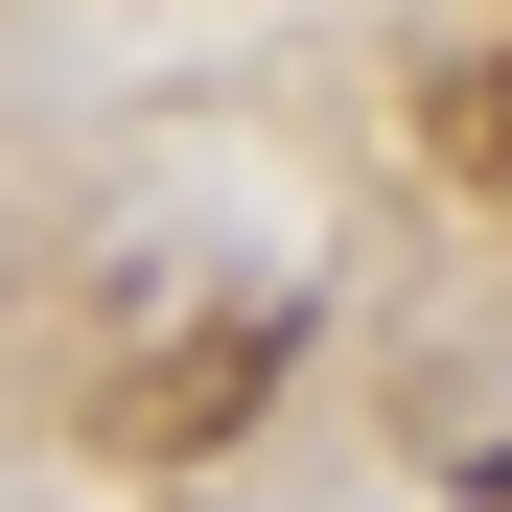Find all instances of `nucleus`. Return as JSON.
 <instances>
[{"label": "nucleus", "mask_w": 512, "mask_h": 512, "mask_svg": "<svg viewBox=\"0 0 512 512\" xmlns=\"http://www.w3.org/2000/svg\"><path fill=\"white\" fill-rule=\"evenodd\" d=\"M466 489H489V512H512V443H489V466H466Z\"/></svg>", "instance_id": "f03ea898"}, {"label": "nucleus", "mask_w": 512, "mask_h": 512, "mask_svg": "<svg viewBox=\"0 0 512 512\" xmlns=\"http://www.w3.org/2000/svg\"><path fill=\"white\" fill-rule=\"evenodd\" d=\"M233 396H280V326H233V303L187 326V350H140V373H94V419H117V443H210Z\"/></svg>", "instance_id": "f257e3e1"}]
</instances>
